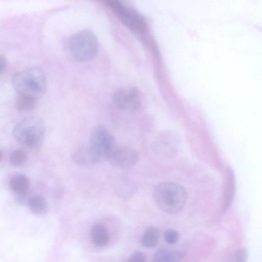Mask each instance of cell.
Listing matches in <instances>:
<instances>
[{
	"instance_id": "obj_1",
	"label": "cell",
	"mask_w": 262,
	"mask_h": 262,
	"mask_svg": "<svg viewBox=\"0 0 262 262\" xmlns=\"http://www.w3.org/2000/svg\"><path fill=\"white\" fill-rule=\"evenodd\" d=\"M154 200L158 207L168 214H176L184 207L187 193L180 184L171 182L159 184L154 190Z\"/></svg>"
},
{
	"instance_id": "obj_2",
	"label": "cell",
	"mask_w": 262,
	"mask_h": 262,
	"mask_svg": "<svg viewBox=\"0 0 262 262\" xmlns=\"http://www.w3.org/2000/svg\"><path fill=\"white\" fill-rule=\"evenodd\" d=\"M45 126L43 120L37 116L25 118L14 126L12 135L19 144L30 149L40 147L44 140Z\"/></svg>"
},
{
	"instance_id": "obj_3",
	"label": "cell",
	"mask_w": 262,
	"mask_h": 262,
	"mask_svg": "<svg viewBox=\"0 0 262 262\" xmlns=\"http://www.w3.org/2000/svg\"><path fill=\"white\" fill-rule=\"evenodd\" d=\"M12 83L18 94L38 98L46 90V75L41 68L31 67L16 73L12 78Z\"/></svg>"
},
{
	"instance_id": "obj_4",
	"label": "cell",
	"mask_w": 262,
	"mask_h": 262,
	"mask_svg": "<svg viewBox=\"0 0 262 262\" xmlns=\"http://www.w3.org/2000/svg\"><path fill=\"white\" fill-rule=\"evenodd\" d=\"M116 147L114 138L105 125L98 124L93 128L87 147L95 164L108 160Z\"/></svg>"
},
{
	"instance_id": "obj_5",
	"label": "cell",
	"mask_w": 262,
	"mask_h": 262,
	"mask_svg": "<svg viewBox=\"0 0 262 262\" xmlns=\"http://www.w3.org/2000/svg\"><path fill=\"white\" fill-rule=\"evenodd\" d=\"M69 49L71 55L76 60L88 61L93 58L97 53V38L91 30H80L70 37Z\"/></svg>"
},
{
	"instance_id": "obj_6",
	"label": "cell",
	"mask_w": 262,
	"mask_h": 262,
	"mask_svg": "<svg viewBox=\"0 0 262 262\" xmlns=\"http://www.w3.org/2000/svg\"><path fill=\"white\" fill-rule=\"evenodd\" d=\"M107 4L121 21L130 29L138 32L146 31L147 28L146 21L136 11L117 0L108 1Z\"/></svg>"
},
{
	"instance_id": "obj_7",
	"label": "cell",
	"mask_w": 262,
	"mask_h": 262,
	"mask_svg": "<svg viewBox=\"0 0 262 262\" xmlns=\"http://www.w3.org/2000/svg\"><path fill=\"white\" fill-rule=\"evenodd\" d=\"M113 100L118 108L124 111H133L140 105V95L135 88L121 89L114 93Z\"/></svg>"
},
{
	"instance_id": "obj_8",
	"label": "cell",
	"mask_w": 262,
	"mask_h": 262,
	"mask_svg": "<svg viewBox=\"0 0 262 262\" xmlns=\"http://www.w3.org/2000/svg\"><path fill=\"white\" fill-rule=\"evenodd\" d=\"M138 156L133 149L127 147H116L108 161L112 165L119 168H127L138 161Z\"/></svg>"
},
{
	"instance_id": "obj_9",
	"label": "cell",
	"mask_w": 262,
	"mask_h": 262,
	"mask_svg": "<svg viewBox=\"0 0 262 262\" xmlns=\"http://www.w3.org/2000/svg\"><path fill=\"white\" fill-rule=\"evenodd\" d=\"M10 189L16 195V202L19 205L27 203L26 195L30 187V181L25 175L16 174L11 177L9 181Z\"/></svg>"
},
{
	"instance_id": "obj_10",
	"label": "cell",
	"mask_w": 262,
	"mask_h": 262,
	"mask_svg": "<svg viewBox=\"0 0 262 262\" xmlns=\"http://www.w3.org/2000/svg\"><path fill=\"white\" fill-rule=\"evenodd\" d=\"M185 257L183 251L162 248L156 252L150 262H182Z\"/></svg>"
},
{
	"instance_id": "obj_11",
	"label": "cell",
	"mask_w": 262,
	"mask_h": 262,
	"mask_svg": "<svg viewBox=\"0 0 262 262\" xmlns=\"http://www.w3.org/2000/svg\"><path fill=\"white\" fill-rule=\"evenodd\" d=\"M93 244L97 247H102L110 242V236L105 227L100 223L94 224L91 231Z\"/></svg>"
},
{
	"instance_id": "obj_12",
	"label": "cell",
	"mask_w": 262,
	"mask_h": 262,
	"mask_svg": "<svg viewBox=\"0 0 262 262\" xmlns=\"http://www.w3.org/2000/svg\"><path fill=\"white\" fill-rule=\"evenodd\" d=\"M27 205L34 214L42 215L48 211V204L45 198L41 195L35 194L28 197Z\"/></svg>"
},
{
	"instance_id": "obj_13",
	"label": "cell",
	"mask_w": 262,
	"mask_h": 262,
	"mask_svg": "<svg viewBox=\"0 0 262 262\" xmlns=\"http://www.w3.org/2000/svg\"><path fill=\"white\" fill-rule=\"evenodd\" d=\"M72 158L76 164L82 167H89L95 164L87 146L75 149Z\"/></svg>"
},
{
	"instance_id": "obj_14",
	"label": "cell",
	"mask_w": 262,
	"mask_h": 262,
	"mask_svg": "<svg viewBox=\"0 0 262 262\" xmlns=\"http://www.w3.org/2000/svg\"><path fill=\"white\" fill-rule=\"evenodd\" d=\"M160 238V230L156 227H149L144 230L141 236V244L145 248H153L157 245Z\"/></svg>"
},
{
	"instance_id": "obj_15",
	"label": "cell",
	"mask_w": 262,
	"mask_h": 262,
	"mask_svg": "<svg viewBox=\"0 0 262 262\" xmlns=\"http://www.w3.org/2000/svg\"><path fill=\"white\" fill-rule=\"evenodd\" d=\"M37 98L25 95L18 94L15 101L16 108L21 112H28L36 106Z\"/></svg>"
},
{
	"instance_id": "obj_16",
	"label": "cell",
	"mask_w": 262,
	"mask_h": 262,
	"mask_svg": "<svg viewBox=\"0 0 262 262\" xmlns=\"http://www.w3.org/2000/svg\"><path fill=\"white\" fill-rule=\"evenodd\" d=\"M235 192V181L232 172L227 174L226 190L223 201V209H227L231 203Z\"/></svg>"
},
{
	"instance_id": "obj_17",
	"label": "cell",
	"mask_w": 262,
	"mask_h": 262,
	"mask_svg": "<svg viewBox=\"0 0 262 262\" xmlns=\"http://www.w3.org/2000/svg\"><path fill=\"white\" fill-rule=\"evenodd\" d=\"M28 159V157L25 151L17 149L12 151L9 156L10 164L15 167H19L24 165Z\"/></svg>"
},
{
	"instance_id": "obj_18",
	"label": "cell",
	"mask_w": 262,
	"mask_h": 262,
	"mask_svg": "<svg viewBox=\"0 0 262 262\" xmlns=\"http://www.w3.org/2000/svg\"><path fill=\"white\" fill-rule=\"evenodd\" d=\"M163 236L166 243L173 244L178 240L179 233L174 229H169L164 232Z\"/></svg>"
},
{
	"instance_id": "obj_19",
	"label": "cell",
	"mask_w": 262,
	"mask_h": 262,
	"mask_svg": "<svg viewBox=\"0 0 262 262\" xmlns=\"http://www.w3.org/2000/svg\"><path fill=\"white\" fill-rule=\"evenodd\" d=\"M128 262H146V256L143 252L136 251L130 256Z\"/></svg>"
},
{
	"instance_id": "obj_20",
	"label": "cell",
	"mask_w": 262,
	"mask_h": 262,
	"mask_svg": "<svg viewBox=\"0 0 262 262\" xmlns=\"http://www.w3.org/2000/svg\"><path fill=\"white\" fill-rule=\"evenodd\" d=\"M246 253L245 251H241L236 256V262H246Z\"/></svg>"
},
{
	"instance_id": "obj_21",
	"label": "cell",
	"mask_w": 262,
	"mask_h": 262,
	"mask_svg": "<svg viewBox=\"0 0 262 262\" xmlns=\"http://www.w3.org/2000/svg\"><path fill=\"white\" fill-rule=\"evenodd\" d=\"M6 67V60L4 57L1 56L0 59V70L1 73H2L5 70Z\"/></svg>"
},
{
	"instance_id": "obj_22",
	"label": "cell",
	"mask_w": 262,
	"mask_h": 262,
	"mask_svg": "<svg viewBox=\"0 0 262 262\" xmlns=\"http://www.w3.org/2000/svg\"><path fill=\"white\" fill-rule=\"evenodd\" d=\"M251 25L254 27L256 29L258 30L259 31H260L261 32H262V27L260 26L259 25H258L257 24H251Z\"/></svg>"
}]
</instances>
